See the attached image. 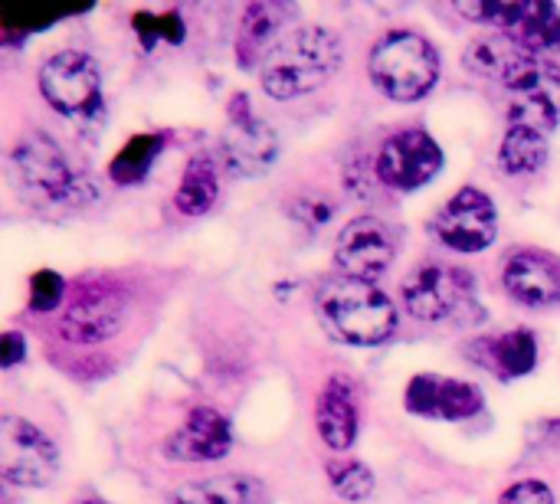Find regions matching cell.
<instances>
[{
  "label": "cell",
  "instance_id": "6",
  "mask_svg": "<svg viewBox=\"0 0 560 504\" xmlns=\"http://www.w3.org/2000/svg\"><path fill=\"white\" fill-rule=\"evenodd\" d=\"M404 308L427 325L453 321L476 308V279L466 269L423 266L404 282Z\"/></svg>",
  "mask_w": 560,
  "mask_h": 504
},
{
  "label": "cell",
  "instance_id": "14",
  "mask_svg": "<svg viewBox=\"0 0 560 504\" xmlns=\"http://www.w3.org/2000/svg\"><path fill=\"white\" fill-rule=\"evenodd\" d=\"M394 256H397V239L374 216L351 220L335 243L338 269L345 272V279H358V282L381 279L387 272V266L394 262Z\"/></svg>",
  "mask_w": 560,
  "mask_h": 504
},
{
  "label": "cell",
  "instance_id": "31",
  "mask_svg": "<svg viewBox=\"0 0 560 504\" xmlns=\"http://www.w3.org/2000/svg\"><path fill=\"white\" fill-rule=\"evenodd\" d=\"M75 504H108V502H102V499H82V502H75Z\"/></svg>",
  "mask_w": 560,
  "mask_h": 504
},
{
  "label": "cell",
  "instance_id": "15",
  "mask_svg": "<svg viewBox=\"0 0 560 504\" xmlns=\"http://www.w3.org/2000/svg\"><path fill=\"white\" fill-rule=\"evenodd\" d=\"M233 449V426L213 407H197L167 436L164 456L171 462H217Z\"/></svg>",
  "mask_w": 560,
  "mask_h": 504
},
{
  "label": "cell",
  "instance_id": "22",
  "mask_svg": "<svg viewBox=\"0 0 560 504\" xmlns=\"http://www.w3.org/2000/svg\"><path fill=\"white\" fill-rule=\"evenodd\" d=\"M282 7L276 3H249L243 20H240V36H236V59L240 66H256V59L262 62L266 52L272 49L269 39L276 36V30L282 26Z\"/></svg>",
  "mask_w": 560,
  "mask_h": 504
},
{
  "label": "cell",
  "instance_id": "27",
  "mask_svg": "<svg viewBox=\"0 0 560 504\" xmlns=\"http://www.w3.org/2000/svg\"><path fill=\"white\" fill-rule=\"evenodd\" d=\"M135 33L141 39L144 49H154L158 43H180L187 36L184 20L171 10V13H135Z\"/></svg>",
  "mask_w": 560,
  "mask_h": 504
},
{
  "label": "cell",
  "instance_id": "29",
  "mask_svg": "<svg viewBox=\"0 0 560 504\" xmlns=\"http://www.w3.org/2000/svg\"><path fill=\"white\" fill-rule=\"evenodd\" d=\"M499 504H555V492L538 479H525V482H515L512 489H505Z\"/></svg>",
  "mask_w": 560,
  "mask_h": 504
},
{
  "label": "cell",
  "instance_id": "4",
  "mask_svg": "<svg viewBox=\"0 0 560 504\" xmlns=\"http://www.w3.org/2000/svg\"><path fill=\"white\" fill-rule=\"evenodd\" d=\"M43 98L66 118L89 121L102 115V72L82 49H62L39 69Z\"/></svg>",
  "mask_w": 560,
  "mask_h": 504
},
{
  "label": "cell",
  "instance_id": "28",
  "mask_svg": "<svg viewBox=\"0 0 560 504\" xmlns=\"http://www.w3.org/2000/svg\"><path fill=\"white\" fill-rule=\"evenodd\" d=\"M62 298H66V282H62L59 272L43 269V272H36L30 279V312L49 315V312H56L62 305Z\"/></svg>",
  "mask_w": 560,
  "mask_h": 504
},
{
  "label": "cell",
  "instance_id": "20",
  "mask_svg": "<svg viewBox=\"0 0 560 504\" xmlns=\"http://www.w3.org/2000/svg\"><path fill=\"white\" fill-rule=\"evenodd\" d=\"M171 504H266V485L253 476H217L177 489Z\"/></svg>",
  "mask_w": 560,
  "mask_h": 504
},
{
  "label": "cell",
  "instance_id": "30",
  "mask_svg": "<svg viewBox=\"0 0 560 504\" xmlns=\"http://www.w3.org/2000/svg\"><path fill=\"white\" fill-rule=\"evenodd\" d=\"M23 358H26V341H23L16 331H7V335H3V367L10 371V367H16Z\"/></svg>",
  "mask_w": 560,
  "mask_h": 504
},
{
  "label": "cell",
  "instance_id": "23",
  "mask_svg": "<svg viewBox=\"0 0 560 504\" xmlns=\"http://www.w3.org/2000/svg\"><path fill=\"white\" fill-rule=\"evenodd\" d=\"M499 164L509 174H535L548 164V134L525 128V125H509L502 148H499Z\"/></svg>",
  "mask_w": 560,
  "mask_h": 504
},
{
  "label": "cell",
  "instance_id": "5",
  "mask_svg": "<svg viewBox=\"0 0 560 504\" xmlns=\"http://www.w3.org/2000/svg\"><path fill=\"white\" fill-rule=\"evenodd\" d=\"M10 164L16 180L26 187V194L36 197L39 203H66L75 200L79 194V177L66 151L46 131L23 134L10 154Z\"/></svg>",
  "mask_w": 560,
  "mask_h": 504
},
{
  "label": "cell",
  "instance_id": "11",
  "mask_svg": "<svg viewBox=\"0 0 560 504\" xmlns=\"http://www.w3.org/2000/svg\"><path fill=\"white\" fill-rule=\"evenodd\" d=\"M463 13L499 26L502 36L532 56L560 49V13L555 3H472L463 7Z\"/></svg>",
  "mask_w": 560,
  "mask_h": 504
},
{
  "label": "cell",
  "instance_id": "3",
  "mask_svg": "<svg viewBox=\"0 0 560 504\" xmlns=\"http://www.w3.org/2000/svg\"><path fill=\"white\" fill-rule=\"evenodd\" d=\"M371 79L394 102H420L440 79V52L427 36L394 30L371 52Z\"/></svg>",
  "mask_w": 560,
  "mask_h": 504
},
{
  "label": "cell",
  "instance_id": "12",
  "mask_svg": "<svg viewBox=\"0 0 560 504\" xmlns=\"http://www.w3.org/2000/svg\"><path fill=\"white\" fill-rule=\"evenodd\" d=\"M128 318V298L121 289L105 282H89L75 292L59 318V335L69 344H102L121 331Z\"/></svg>",
  "mask_w": 560,
  "mask_h": 504
},
{
  "label": "cell",
  "instance_id": "26",
  "mask_svg": "<svg viewBox=\"0 0 560 504\" xmlns=\"http://www.w3.org/2000/svg\"><path fill=\"white\" fill-rule=\"evenodd\" d=\"M328 482H331L335 495H341L345 502H364L374 495V472L354 459L328 462Z\"/></svg>",
  "mask_w": 560,
  "mask_h": 504
},
{
  "label": "cell",
  "instance_id": "21",
  "mask_svg": "<svg viewBox=\"0 0 560 504\" xmlns=\"http://www.w3.org/2000/svg\"><path fill=\"white\" fill-rule=\"evenodd\" d=\"M220 200V177H217V164L203 154L190 157L184 174H180V184H177V194H174V207L177 213L184 216H203L217 207Z\"/></svg>",
  "mask_w": 560,
  "mask_h": 504
},
{
  "label": "cell",
  "instance_id": "25",
  "mask_svg": "<svg viewBox=\"0 0 560 504\" xmlns=\"http://www.w3.org/2000/svg\"><path fill=\"white\" fill-rule=\"evenodd\" d=\"M525 56V49H518L509 36H482L476 43H469L466 49V69H472L476 75L486 79H505L509 69Z\"/></svg>",
  "mask_w": 560,
  "mask_h": 504
},
{
  "label": "cell",
  "instance_id": "8",
  "mask_svg": "<svg viewBox=\"0 0 560 504\" xmlns=\"http://www.w3.org/2000/svg\"><path fill=\"white\" fill-rule=\"evenodd\" d=\"M443 148L423 128H404L390 134L377 151V177L384 187L413 194L443 171Z\"/></svg>",
  "mask_w": 560,
  "mask_h": 504
},
{
  "label": "cell",
  "instance_id": "16",
  "mask_svg": "<svg viewBox=\"0 0 560 504\" xmlns=\"http://www.w3.org/2000/svg\"><path fill=\"white\" fill-rule=\"evenodd\" d=\"M505 292L528 308H551L560 302V256L545 249H518L502 269Z\"/></svg>",
  "mask_w": 560,
  "mask_h": 504
},
{
  "label": "cell",
  "instance_id": "17",
  "mask_svg": "<svg viewBox=\"0 0 560 504\" xmlns=\"http://www.w3.org/2000/svg\"><path fill=\"white\" fill-rule=\"evenodd\" d=\"M315 426L328 449L345 453L358 439V390L348 377H331L315 403Z\"/></svg>",
  "mask_w": 560,
  "mask_h": 504
},
{
  "label": "cell",
  "instance_id": "19",
  "mask_svg": "<svg viewBox=\"0 0 560 504\" xmlns=\"http://www.w3.org/2000/svg\"><path fill=\"white\" fill-rule=\"evenodd\" d=\"M502 85L509 92H515V98L522 102H535L548 112L560 115V66L545 59V56H532L525 52L509 75L502 79Z\"/></svg>",
  "mask_w": 560,
  "mask_h": 504
},
{
  "label": "cell",
  "instance_id": "10",
  "mask_svg": "<svg viewBox=\"0 0 560 504\" xmlns=\"http://www.w3.org/2000/svg\"><path fill=\"white\" fill-rule=\"evenodd\" d=\"M433 233L453 253H482L499 236V210L489 194L479 187H463L453 200L433 216Z\"/></svg>",
  "mask_w": 560,
  "mask_h": 504
},
{
  "label": "cell",
  "instance_id": "2",
  "mask_svg": "<svg viewBox=\"0 0 560 504\" xmlns=\"http://www.w3.org/2000/svg\"><path fill=\"white\" fill-rule=\"evenodd\" d=\"M318 312L325 325L354 348H377L397 331V308L374 282H328L318 292Z\"/></svg>",
  "mask_w": 560,
  "mask_h": 504
},
{
  "label": "cell",
  "instance_id": "13",
  "mask_svg": "<svg viewBox=\"0 0 560 504\" xmlns=\"http://www.w3.org/2000/svg\"><path fill=\"white\" fill-rule=\"evenodd\" d=\"M407 413L420 420H443V423H459L472 420L482 413L486 397L476 384L459 380V377H440V374H417L407 384L404 394Z\"/></svg>",
  "mask_w": 560,
  "mask_h": 504
},
{
  "label": "cell",
  "instance_id": "24",
  "mask_svg": "<svg viewBox=\"0 0 560 504\" xmlns=\"http://www.w3.org/2000/svg\"><path fill=\"white\" fill-rule=\"evenodd\" d=\"M161 148H164V138H161V134H154V131H148V134H135V138H131V141H125V148L112 157V164H108V177H112L118 187L141 184V180L151 174V167H154V161H158Z\"/></svg>",
  "mask_w": 560,
  "mask_h": 504
},
{
  "label": "cell",
  "instance_id": "7",
  "mask_svg": "<svg viewBox=\"0 0 560 504\" xmlns=\"http://www.w3.org/2000/svg\"><path fill=\"white\" fill-rule=\"evenodd\" d=\"M59 472V449L46 433L20 417L0 420V476L10 485L39 489Z\"/></svg>",
  "mask_w": 560,
  "mask_h": 504
},
{
  "label": "cell",
  "instance_id": "1",
  "mask_svg": "<svg viewBox=\"0 0 560 504\" xmlns=\"http://www.w3.org/2000/svg\"><path fill=\"white\" fill-rule=\"evenodd\" d=\"M345 62V43L325 26H299L272 43L259 62L262 89L272 98H295L325 85Z\"/></svg>",
  "mask_w": 560,
  "mask_h": 504
},
{
  "label": "cell",
  "instance_id": "18",
  "mask_svg": "<svg viewBox=\"0 0 560 504\" xmlns=\"http://www.w3.org/2000/svg\"><path fill=\"white\" fill-rule=\"evenodd\" d=\"M476 358L502 380H518L528 377L538 367V338L528 328L505 331L499 338H486L476 348Z\"/></svg>",
  "mask_w": 560,
  "mask_h": 504
},
{
  "label": "cell",
  "instance_id": "9",
  "mask_svg": "<svg viewBox=\"0 0 560 504\" xmlns=\"http://www.w3.org/2000/svg\"><path fill=\"white\" fill-rule=\"evenodd\" d=\"M279 138L276 131L253 112L249 95L236 92L226 108V131H223V161L236 177H259L276 164Z\"/></svg>",
  "mask_w": 560,
  "mask_h": 504
}]
</instances>
